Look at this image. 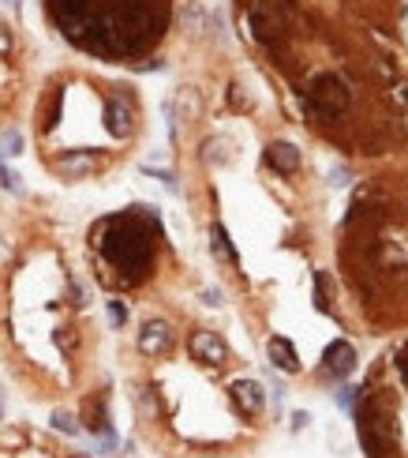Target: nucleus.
<instances>
[{
	"label": "nucleus",
	"mask_w": 408,
	"mask_h": 458,
	"mask_svg": "<svg viewBox=\"0 0 408 458\" xmlns=\"http://www.w3.org/2000/svg\"><path fill=\"white\" fill-rule=\"evenodd\" d=\"M57 26L94 57H135L165 34V0H49Z\"/></svg>",
	"instance_id": "obj_1"
},
{
	"label": "nucleus",
	"mask_w": 408,
	"mask_h": 458,
	"mask_svg": "<svg viewBox=\"0 0 408 458\" xmlns=\"http://www.w3.org/2000/svg\"><path fill=\"white\" fill-rule=\"evenodd\" d=\"M94 237H98L101 255H105L116 271H124L127 282H139L146 274V267H150V260H154V241H150V226L139 214L105 218Z\"/></svg>",
	"instance_id": "obj_2"
},
{
	"label": "nucleus",
	"mask_w": 408,
	"mask_h": 458,
	"mask_svg": "<svg viewBox=\"0 0 408 458\" xmlns=\"http://www.w3.org/2000/svg\"><path fill=\"white\" fill-rule=\"evenodd\" d=\"M348 102H352V94H348V87H345V79H341V76L322 71V76L311 79V98H308V117H311V121L326 124L337 113H345Z\"/></svg>",
	"instance_id": "obj_3"
},
{
	"label": "nucleus",
	"mask_w": 408,
	"mask_h": 458,
	"mask_svg": "<svg viewBox=\"0 0 408 458\" xmlns=\"http://www.w3.org/2000/svg\"><path fill=\"white\" fill-rule=\"evenodd\" d=\"M188 350L195 361H202V364H210V368H218V364H225V357H229V346H225V338L214 334V331H195L191 334V342H188Z\"/></svg>",
	"instance_id": "obj_4"
},
{
	"label": "nucleus",
	"mask_w": 408,
	"mask_h": 458,
	"mask_svg": "<svg viewBox=\"0 0 408 458\" xmlns=\"http://www.w3.org/2000/svg\"><path fill=\"white\" fill-rule=\"evenodd\" d=\"M169 346H172V327L165 319H146L143 331H139V350L146 357H161L169 353Z\"/></svg>",
	"instance_id": "obj_5"
},
{
	"label": "nucleus",
	"mask_w": 408,
	"mask_h": 458,
	"mask_svg": "<svg viewBox=\"0 0 408 458\" xmlns=\"http://www.w3.org/2000/svg\"><path fill=\"white\" fill-rule=\"evenodd\" d=\"M229 391H233V402H236L240 414H247V417H258V414H263L266 391H263V383H258V380H236Z\"/></svg>",
	"instance_id": "obj_6"
},
{
	"label": "nucleus",
	"mask_w": 408,
	"mask_h": 458,
	"mask_svg": "<svg viewBox=\"0 0 408 458\" xmlns=\"http://www.w3.org/2000/svg\"><path fill=\"white\" fill-rule=\"evenodd\" d=\"M352 368H356V350H352V342H345V338L330 342L326 346V372L345 380V375H352Z\"/></svg>",
	"instance_id": "obj_7"
},
{
	"label": "nucleus",
	"mask_w": 408,
	"mask_h": 458,
	"mask_svg": "<svg viewBox=\"0 0 408 458\" xmlns=\"http://www.w3.org/2000/svg\"><path fill=\"white\" fill-rule=\"evenodd\" d=\"M266 166H270L274 173H296L300 169V151H296L292 143H270L266 146Z\"/></svg>",
	"instance_id": "obj_8"
},
{
	"label": "nucleus",
	"mask_w": 408,
	"mask_h": 458,
	"mask_svg": "<svg viewBox=\"0 0 408 458\" xmlns=\"http://www.w3.org/2000/svg\"><path fill=\"white\" fill-rule=\"evenodd\" d=\"M266 353H270V364L274 368H281V372H300V357H296L292 350V342L289 338H281V334H274L270 342H266Z\"/></svg>",
	"instance_id": "obj_9"
},
{
	"label": "nucleus",
	"mask_w": 408,
	"mask_h": 458,
	"mask_svg": "<svg viewBox=\"0 0 408 458\" xmlns=\"http://www.w3.org/2000/svg\"><path fill=\"white\" fill-rule=\"evenodd\" d=\"M105 128H109V135H116V139H124V135L132 132V109L120 102V98H109L105 102Z\"/></svg>",
	"instance_id": "obj_10"
},
{
	"label": "nucleus",
	"mask_w": 408,
	"mask_h": 458,
	"mask_svg": "<svg viewBox=\"0 0 408 458\" xmlns=\"http://www.w3.org/2000/svg\"><path fill=\"white\" fill-rule=\"evenodd\" d=\"M57 169L64 173V177H82V173L94 169V154L90 151H71V154H64V158L57 162Z\"/></svg>",
	"instance_id": "obj_11"
},
{
	"label": "nucleus",
	"mask_w": 408,
	"mask_h": 458,
	"mask_svg": "<svg viewBox=\"0 0 408 458\" xmlns=\"http://www.w3.org/2000/svg\"><path fill=\"white\" fill-rule=\"evenodd\" d=\"M210 248H214L225 263H240L233 241H229V233H225V226H214V229H210Z\"/></svg>",
	"instance_id": "obj_12"
},
{
	"label": "nucleus",
	"mask_w": 408,
	"mask_h": 458,
	"mask_svg": "<svg viewBox=\"0 0 408 458\" xmlns=\"http://www.w3.org/2000/svg\"><path fill=\"white\" fill-rule=\"evenodd\" d=\"M53 428H57V432H64V436H76V432H79L76 417H71L68 409H53Z\"/></svg>",
	"instance_id": "obj_13"
},
{
	"label": "nucleus",
	"mask_w": 408,
	"mask_h": 458,
	"mask_svg": "<svg viewBox=\"0 0 408 458\" xmlns=\"http://www.w3.org/2000/svg\"><path fill=\"white\" fill-rule=\"evenodd\" d=\"M314 305H319L322 312L330 308V300H326V271H319V274H314Z\"/></svg>",
	"instance_id": "obj_14"
},
{
	"label": "nucleus",
	"mask_w": 408,
	"mask_h": 458,
	"mask_svg": "<svg viewBox=\"0 0 408 458\" xmlns=\"http://www.w3.org/2000/svg\"><path fill=\"white\" fill-rule=\"evenodd\" d=\"M109 319H113V327H124L127 323V308L120 305V300H109Z\"/></svg>",
	"instance_id": "obj_15"
},
{
	"label": "nucleus",
	"mask_w": 408,
	"mask_h": 458,
	"mask_svg": "<svg viewBox=\"0 0 408 458\" xmlns=\"http://www.w3.org/2000/svg\"><path fill=\"white\" fill-rule=\"evenodd\" d=\"M0 185H4L8 192H19V177H15L12 169H4V166H0Z\"/></svg>",
	"instance_id": "obj_16"
},
{
	"label": "nucleus",
	"mask_w": 408,
	"mask_h": 458,
	"mask_svg": "<svg viewBox=\"0 0 408 458\" xmlns=\"http://www.w3.org/2000/svg\"><path fill=\"white\" fill-rule=\"evenodd\" d=\"M4 146H8L4 154H19V146H23V143H19V132H8V135H4Z\"/></svg>",
	"instance_id": "obj_17"
},
{
	"label": "nucleus",
	"mask_w": 408,
	"mask_h": 458,
	"mask_svg": "<svg viewBox=\"0 0 408 458\" xmlns=\"http://www.w3.org/2000/svg\"><path fill=\"white\" fill-rule=\"evenodd\" d=\"M352 398H356V395H352V387H341V391H337V402H341L345 409H352Z\"/></svg>",
	"instance_id": "obj_18"
},
{
	"label": "nucleus",
	"mask_w": 408,
	"mask_h": 458,
	"mask_svg": "<svg viewBox=\"0 0 408 458\" xmlns=\"http://www.w3.org/2000/svg\"><path fill=\"white\" fill-rule=\"evenodd\" d=\"M71 458H87V455H71Z\"/></svg>",
	"instance_id": "obj_19"
}]
</instances>
